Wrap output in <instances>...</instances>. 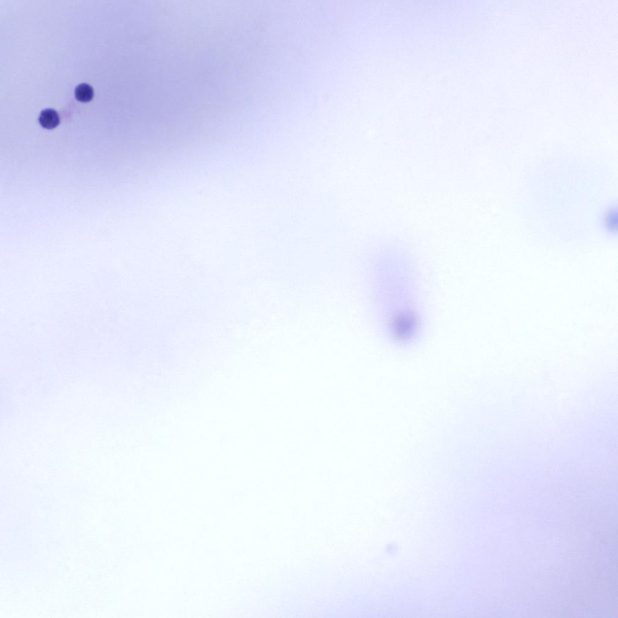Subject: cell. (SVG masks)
Segmentation results:
<instances>
[{
  "label": "cell",
  "instance_id": "6da1fadb",
  "mask_svg": "<svg viewBox=\"0 0 618 618\" xmlns=\"http://www.w3.org/2000/svg\"><path fill=\"white\" fill-rule=\"evenodd\" d=\"M39 121L44 128L54 129L59 125V114L54 110L46 109L41 112Z\"/></svg>",
  "mask_w": 618,
  "mask_h": 618
},
{
  "label": "cell",
  "instance_id": "7a4b0ae2",
  "mask_svg": "<svg viewBox=\"0 0 618 618\" xmlns=\"http://www.w3.org/2000/svg\"><path fill=\"white\" fill-rule=\"evenodd\" d=\"M75 96L79 101L89 102L93 97V89L88 84H81L76 87Z\"/></svg>",
  "mask_w": 618,
  "mask_h": 618
}]
</instances>
